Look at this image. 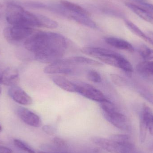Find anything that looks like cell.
<instances>
[{
    "label": "cell",
    "mask_w": 153,
    "mask_h": 153,
    "mask_svg": "<svg viewBox=\"0 0 153 153\" xmlns=\"http://www.w3.org/2000/svg\"><path fill=\"white\" fill-rule=\"evenodd\" d=\"M10 97L19 104L23 105H31L32 103L31 97L21 87L15 85L12 86L9 90Z\"/></svg>",
    "instance_id": "obj_10"
},
{
    "label": "cell",
    "mask_w": 153,
    "mask_h": 153,
    "mask_svg": "<svg viewBox=\"0 0 153 153\" xmlns=\"http://www.w3.org/2000/svg\"><path fill=\"white\" fill-rule=\"evenodd\" d=\"M13 144L19 149L26 153H36L35 151L28 145L19 139H14L13 140Z\"/></svg>",
    "instance_id": "obj_24"
},
{
    "label": "cell",
    "mask_w": 153,
    "mask_h": 153,
    "mask_svg": "<svg viewBox=\"0 0 153 153\" xmlns=\"http://www.w3.org/2000/svg\"><path fill=\"white\" fill-rule=\"evenodd\" d=\"M103 115L107 120L117 128L124 131L130 130L131 126L127 117L117 110L107 113L103 112Z\"/></svg>",
    "instance_id": "obj_8"
},
{
    "label": "cell",
    "mask_w": 153,
    "mask_h": 153,
    "mask_svg": "<svg viewBox=\"0 0 153 153\" xmlns=\"http://www.w3.org/2000/svg\"><path fill=\"white\" fill-rule=\"evenodd\" d=\"M100 105L103 112L107 113L117 110L115 105L108 100L100 102Z\"/></svg>",
    "instance_id": "obj_25"
},
{
    "label": "cell",
    "mask_w": 153,
    "mask_h": 153,
    "mask_svg": "<svg viewBox=\"0 0 153 153\" xmlns=\"http://www.w3.org/2000/svg\"><path fill=\"white\" fill-rule=\"evenodd\" d=\"M125 22L126 26L132 33H134L139 37L141 38L145 41L148 42V38L146 34L143 32L135 24H134L131 21L128 19H125Z\"/></svg>",
    "instance_id": "obj_20"
},
{
    "label": "cell",
    "mask_w": 153,
    "mask_h": 153,
    "mask_svg": "<svg viewBox=\"0 0 153 153\" xmlns=\"http://www.w3.org/2000/svg\"><path fill=\"white\" fill-rule=\"evenodd\" d=\"M39 18L40 27L50 29L56 28L58 27L57 22L48 17L39 14Z\"/></svg>",
    "instance_id": "obj_22"
},
{
    "label": "cell",
    "mask_w": 153,
    "mask_h": 153,
    "mask_svg": "<svg viewBox=\"0 0 153 153\" xmlns=\"http://www.w3.org/2000/svg\"><path fill=\"white\" fill-rule=\"evenodd\" d=\"M139 1H142V0H139Z\"/></svg>",
    "instance_id": "obj_39"
},
{
    "label": "cell",
    "mask_w": 153,
    "mask_h": 153,
    "mask_svg": "<svg viewBox=\"0 0 153 153\" xmlns=\"http://www.w3.org/2000/svg\"><path fill=\"white\" fill-rule=\"evenodd\" d=\"M111 79L113 83L119 86H123L126 85L127 81L122 76L116 74H111Z\"/></svg>",
    "instance_id": "obj_26"
},
{
    "label": "cell",
    "mask_w": 153,
    "mask_h": 153,
    "mask_svg": "<svg viewBox=\"0 0 153 153\" xmlns=\"http://www.w3.org/2000/svg\"><path fill=\"white\" fill-rule=\"evenodd\" d=\"M105 40L107 44L117 49L131 53L134 51V48L132 45L124 39L114 37H108L105 39Z\"/></svg>",
    "instance_id": "obj_14"
},
{
    "label": "cell",
    "mask_w": 153,
    "mask_h": 153,
    "mask_svg": "<svg viewBox=\"0 0 153 153\" xmlns=\"http://www.w3.org/2000/svg\"><path fill=\"white\" fill-rule=\"evenodd\" d=\"M147 38H148V42L153 45V32L149 31L147 32L146 34Z\"/></svg>",
    "instance_id": "obj_35"
},
{
    "label": "cell",
    "mask_w": 153,
    "mask_h": 153,
    "mask_svg": "<svg viewBox=\"0 0 153 153\" xmlns=\"http://www.w3.org/2000/svg\"><path fill=\"white\" fill-rule=\"evenodd\" d=\"M52 80L59 87L66 91L76 92V84L62 76H53Z\"/></svg>",
    "instance_id": "obj_15"
},
{
    "label": "cell",
    "mask_w": 153,
    "mask_h": 153,
    "mask_svg": "<svg viewBox=\"0 0 153 153\" xmlns=\"http://www.w3.org/2000/svg\"><path fill=\"white\" fill-rule=\"evenodd\" d=\"M65 17L70 18L75 21L79 24L86 26L91 28L95 29L97 25L95 22L88 17V15H84L80 13H75L67 10Z\"/></svg>",
    "instance_id": "obj_13"
},
{
    "label": "cell",
    "mask_w": 153,
    "mask_h": 153,
    "mask_svg": "<svg viewBox=\"0 0 153 153\" xmlns=\"http://www.w3.org/2000/svg\"><path fill=\"white\" fill-rule=\"evenodd\" d=\"M109 138L117 142H125L130 140L129 136L126 134H113Z\"/></svg>",
    "instance_id": "obj_29"
},
{
    "label": "cell",
    "mask_w": 153,
    "mask_h": 153,
    "mask_svg": "<svg viewBox=\"0 0 153 153\" xmlns=\"http://www.w3.org/2000/svg\"><path fill=\"white\" fill-rule=\"evenodd\" d=\"M141 114L144 116L147 120V128L150 134L153 136V113L151 109L146 105L143 107Z\"/></svg>",
    "instance_id": "obj_19"
},
{
    "label": "cell",
    "mask_w": 153,
    "mask_h": 153,
    "mask_svg": "<svg viewBox=\"0 0 153 153\" xmlns=\"http://www.w3.org/2000/svg\"><path fill=\"white\" fill-rule=\"evenodd\" d=\"M137 71L144 75L153 76V61H146L137 65Z\"/></svg>",
    "instance_id": "obj_17"
},
{
    "label": "cell",
    "mask_w": 153,
    "mask_h": 153,
    "mask_svg": "<svg viewBox=\"0 0 153 153\" xmlns=\"http://www.w3.org/2000/svg\"><path fill=\"white\" fill-rule=\"evenodd\" d=\"M53 143L55 147L57 149H64L67 147L66 142L60 137H55L53 139Z\"/></svg>",
    "instance_id": "obj_28"
},
{
    "label": "cell",
    "mask_w": 153,
    "mask_h": 153,
    "mask_svg": "<svg viewBox=\"0 0 153 153\" xmlns=\"http://www.w3.org/2000/svg\"><path fill=\"white\" fill-rule=\"evenodd\" d=\"M61 4L66 10L75 13H80L84 15H88V13L83 8L76 4L69 1L62 0Z\"/></svg>",
    "instance_id": "obj_18"
},
{
    "label": "cell",
    "mask_w": 153,
    "mask_h": 153,
    "mask_svg": "<svg viewBox=\"0 0 153 153\" xmlns=\"http://www.w3.org/2000/svg\"><path fill=\"white\" fill-rule=\"evenodd\" d=\"M76 92L89 100L101 102L107 99L100 90L91 85L85 83H75Z\"/></svg>",
    "instance_id": "obj_7"
},
{
    "label": "cell",
    "mask_w": 153,
    "mask_h": 153,
    "mask_svg": "<svg viewBox=\"0 0 153 153\" xmlns=\"http://www.w3.org/2000/svg\"><path fill=\"white\" fill-rule=\"evenodd\" d=\"M126 5L138 17L147 22L153 24V14L146 8L139 4L132 3H126Z\"/></svg>",
    "instance_id": "obj_12"
},
{
    "label": "cell",
    "mask_w": 153,
    "mask_h": 153,
    "mask_svg": "<svg viewBox=\"0 0 153 153\" xmlns=\"http://www.w3.org/2000/svg\"><path fill=\"white\" fill-rule=\"evenodd\" d=\"M0 153H13V151L6 146H0Z\"/></svg>",
    "instance_id": "obj_34"
},
{
    "label": "cell",
    "mask_w": 153,
    "mask_h": 153,
    "mask_svg": "<svg viewBox=\"0 0 153 153\" xmlns=\"http://www.w3.org/2000/svg\"><path fill=\"white\" fill-rule=\"evenodd\" d=\"M43 131L49 135H53L56 133V128L51 125H45L42 128Z\"/></svg>",
    "instance_id": "obj_30"
},
{
    "label": "cell",
    "mask_w": 153,
    "mask_h": 153,
    "mask_svg": "<svg viewBox=\"0 0 153 153\" xmlns=\"http://www.w3.org/2000/svg\"><path fill=\"white\" fill-rule=\"evenodd\" d=\"M8 4V2L0 4V18L3 14H5Z\"/></svg>",
    "instance_id": "obj_33"
},
{
    "label": "cell",
    "mask_w": 153,
    "mask_h": 153,
    "mask_svg": "<svg viewBox=\"0 0 153 153\" xmlns=\"http://www.w3.org/2000/svg\"><path fill=\"white\" fill-rule=\"evenodd\" d=\"M37 153H51V152H39Z\"/></svg>",
    "instance_id": "obj_36"
},
{
    "label": "cell",
    "mask_w": 153,
    "mask_h": 153,
    "mask_svg": "<svg viewBox=\"0 0 153 153\" xmlns=\"http://www.w3.org/2000/svg\"><path fill=\"white\" fill-rule=\"evenodd\" d=\"M16 113L23 122L33 127H39L42 125L40 117L36 113L23 107L17 109Z\"/></svg>",
    "instance_id": "obj_9"
},
{
    "label": "cell",
    "mask_w": 153,
    "mask_h": 153,
    "mask_svg": "<svg viewBox=\"0 0 153 153\" xmlns=\"http://www.w3.org/2000/svg\"><path fill=\"white\" fill-rule=\"evenodd\" d=\"M139 53L141 56L146 61L153 59V50L145 45L140 47Z\"/></svg>",
    "instance_id": "obj_23"
},
{
    "label": "cell",
    "mask_w": 153,
    "mask_h": 153,
    "mask_svg": "<svg viewBox=\"0 0 153 153\" xmlns=\"http://www.w3.org/2000/svg\"><path fill=\"white\" fill-rule=\"evenodd\" d=\"M87 77L90 81L94 83H100L102 82L101 75L99 73L94 71H90L87 73Z\"/></svg>",
    "instance_id": "obj_27"
},
{
    "label": "cell",
    "mask_w": 153,
    "mask_h": 153,
    "mask_svg": "<svg viewBox=\"0 0 153 153\" xmlns=\"http://www.w3.org/2000/svg\"><path fill=\"white\" fill-rule=\"evenodd\" d=\"M19 82V72L13 67H9L4 70L0 77V83L7 86H15Z\"/></svg>",
    "instance_id": "obj_11"
},
{
    "label": "cell",
    "mask_w": 153,
    "mask_h": 153,
    "mask_svg": "<svg viewBox=\"0 0 153 153\" xmlns=\"http://www.w3.org/2000/svg\"><path fill=\"white\" fill-rule=\"evenodd\" d=\"M142 92L141 93V95H143L145 99H147V100L153 104V94L149 92H146V91L143 92L142 91Z\"/></svg>",
    "instance_id": "obj_31"
},
{
    "label": "cell",
    "mask_w": 153,
    "mask_h": 153,
    "mask_svg": "<svg viewBox=\"0 0 153 153\" xmlns=\"http://www.w3.org/2000/svg\"><path fill=\"white\" fill-rule=\"evenodd\" d=\"M147 128V120L144 116L141 114L140 122V131H139V140L143 143L145 142L146 138Z\"/></svg>",
    "instance_id": "obj_21"
},
{
    "label": "cell",
    "mask_w": 153,
    "mask_h": 153,
    "mask_svg": "<svg viewBox=\"0 0 153 153\" xmlns=\"http://www.w3.org/2000/svg\"><path fill=\"white\" fill-rule=\"evenodd\" d=\"M32 28L22 26H13L4 29L3 35L5 39L11 44H19L27 39L32 35Z\"/></svg>",
    "instance_id": "obj_5"
},
{
    "label": "cell",
    "mask_w": 153,
    "mask_h": 153,
    "mask_svg": "<svg viewBox=\"0 0 153 153\" xmlns=\"http://www.w3.org/2000/svg\"><path fill=\"white\" fill-rule=\"evenodd\" d=\"M91 140L94 144L111 153H140L130 140L117 142L100 137H93Z\"/></svg>",
    "instance_id": "obj_3"
},
{
    "label": "cell",
    "mask_w": 153,
    "mask_h": 153,
    "mask_svg": "<svg viewBox=\"0 0 153 153\" xmlns=\"http://www.w3.org/2000/svg\"><path fill=\"white\" fill-rule=\"evenodd\" d=\"M95 58L108 65L120 68L124 71L132 73L133 67L126 59L117 53L106 48H102Z\"/></svg>",
    "instance_id": "obj_4"
},
{
    "label": "cell",
    "mask_w": 153,
    "mask_h": 153,
    "mask_svg": "<svg viewBox=\"0 0 153 153\" xmlns=\"http://www.w3.org/2000/svg\"><path fill=\"white\" fill-rule=\"evenodd\" d=\"M1 85H0V94H1Z\"/></svg>",
    "instance_id": "obj_38"
},
{
    "label": "cell",
    "mask_w": 153,
    "mask_h": 153,
    "mask_svg": "<svg viewBox=\"0 0 153 153\" xmlns=\"http://www.w3.org/2000/svg\"><path fill=\"white\" fill-rule=\"evenodd\" d=\"M5 19L12 26L40 27L39 14H35L25 10L21 6L8 3L5 14Z\"/></svg>",
    "instance_id": "obj_2"
},
{
    "label": "cell",
    "mask_w": 153,
    "mask_h": 153,
    "mask_svg": "<svg viewBox=\"0 0 153 153\" xmlns=\"http://www.w3.org/2000/svg\"><path fill=\"white\" fill-rule=\"evenodd\" d=\"M68 59L72 63L75 65L77 64H84L96 66H102L103 65L102 63L98 61L83 56H73L69 57Z\"/></svg>",
    "instance_id": "obj_16"
},
{
    "label": "cell",
    "mask_w": 153,
    "mask_h": 153,
    "mask_svg": "<svg viewBox=\"0 0 153 153\" xmlns=\"http://www.w3.org/2000/svg\"><path fill=\"white\" fill-rule=\"evenodd\" d=\"M139 5H141L143 7L146 8L149 11L151 12L153 14V4L148 3L144 2H140L139 3Z\"/></svg>",
    "instance_id": "obj_32"
},
{
    "label": "cell",
    "mask_w": 153,
    "mask_h": 153,
    "mask_svg": "<svg viewBox=\"0 0 153 153\" xmlns=\"http://www.w3.org/2000/svg\"><path fill=\"white\" fill-rule=\"evenodd\" d=\"M2 131V127L1 126V125H0V133H1V132Z\"/></svg>",
    "instance_id": "obj_37"
},
{
    "label": "cell",
    "mask_w": 153,
    "mask_h": 153,
    "mask_svg": "<svg viewBox=\"0 0 153 153\" xmlns=\"http://www.w3.org/2000/svg\"><path fill=\"white\" fill-rule=\"evenodd\" d=\"M75 65L68 58L57 60L45 67L44 72L47 74H71L75 71Z\"/></svg>",
    "instance_id": "obj_6"
},
{
    "label": "cell",
    "mask_w": 153,
    "mask_h": 153,
    "mask_svg": "<svg viewBox=\"0 0 153 153\" xmlns=\"http://www.w3.org/2000/svg\"><path fill=\"white\" fill-rule=\"evenodd\" d=\"M35 58L38 62L51 64L61 59L67 47L62 35L51 32H39L33 40Z\"/></svg>",
    "instance_id": "obj_1"
}]
</instances>
